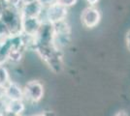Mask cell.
<instances>
[{
    "label": "cell",
    "mask_w": 130,
    "mask_h": 116,
    "mask_svg": "<svg viewBox=\"0 0 130 116\" xmlns=\"http://www.w3.org/2000/svg\"><path fill=\"white\" fill-rule=\"evenodd\" d=\"M60 4H62L63 6L67 7V8H70L72 6L76 5L78 0H58Z\"/></svg>",
    "instance_id": "obj_15"
},
{
    "label": "cell",
    "mask_w": 130,
    "mask_h": 116,
    "mask_svg": "<svg viewBox=\"0 0 130 116\" xmlns=\"http://www.w3.org/2000/svg\"><path fill=\"white\" fill-rule=\"evenodd\" d=\"M43 23L41 17H22V33L27 35H36Z\"/></svg>",
    "instance_id": "obj_7"
},
{
    "label": "cell",
    "mask_w": 130,
    "mask_h": 116,
    "mask_svg": "<svg viewBox=\"0 0 130 116\" xmlns=\"http://www.w3.org/2000/svg\"><path fill=\"white\" fill-rule=\"evenodd\" d=\"M6 1H7V0H6Z\"/></svg>",
    "instance_id": "obj_27"
},
{
    "label": "cell",
    "mask_w": 130,
    "mask_h": 116,
    "mask_svg": "<svg viewBox=\"0 0 130 116\" xmlns=\"http://www.w3.org/2000/svg\"><path fill=\"white\" fill-rule=\"evenodd\" d=\"M23 101L24 100H8L6 110L16 115H22L25 109V105Z\"/></svg>",
    "instance_id": "obj_10"
},
{
    "label": "cell",
    "mask_w": 130,
    "mask_h": 116,
    "mask_svg": "<svg viewBox=\"0 0 130 116\" xmlns=\"http://www.w3.org/2000/svg\"><path fill=\"white\" fill-rule=\"evenodd\" d=\"M44 7L39 1L31 2L23 4L21 8L22 17H41L42 14L44 13Z\"/></svg>",
    "instance_id": "obj_8"
},
{
    "label": "cell",
    "mask_w": 130,
    "mask_h": 116,
    "mask_svg": "<svg viewBox=\"0 0 130 116\" xmlns=\"http://www.w3.org/2000/svg\"><path fill=\"white\" fill-rule=\"evenodd\" d=\"M9 28L12 36L21 35L22 33V15L21 9L8 6L0 17Z\"/></svg>",
    "instance_id": "obj_2"
},
{
    "label": "cell",
    "mask_w": 130,
    "mask_h": 116,
    "mask_svg": "<svg viewBox=\"0 0 130 116\" xmlns=\"http://www.w3.org/2000/svg\"><path fill=\"white\" fill-rule=\"evenodd\" d=\"M67 16H68V8L60 4L59 2H56L54 4L45 7L43 20H47L54 24L65 20Z\"/></svg>",
    "instance_id": "obj_3"
},
{
    "label": "cell",
    "mask_w": 130,
    "mask_h": 116,
    "mask_svg": "<svg viewBox=\"0 0 130 116\" xmlns=\"http://www.w3.org/2000/svg\"><path fill=\"white\" fill-rule=\"evenodd\" d=\"M25 50L23 49H19V48H12L8 55H7V61L10 63L17 64L19 62H21L23 57V53Z\"/></svg>",
    "instance_id": "obj_11"
},
{
    "label": "cell",
    "mask_w": 130,
    "mask_h": 116,
    "mask_svg": "<svg viewBox=\"0 0 130 116\" xmlns=\"http://www.w3.org/2000/svg\"><path fill=\"white\" fill-rule=\"evenodd\" d=\"M6 98V86L0 85V100Z\"/></svg>",
    "instance_id": "obj_18"
},
{
    "label": "cell",
    "mask_w": 130,
    "mask_h": 116,
    "mask_svg": "<svg viewBox=\"0 0 130 116\" xmlns=\"http://www.w3.org/2000/svg\"><path fill=\"white\" fill-rule=\"evenodd\" d=\"M1 43H2V42H1V41H0V45H1Z\"/></svg>",
    "instance_id": "obj_24"
},
{
    "label": "cell",
    "mask_w": 130,
    "mask_h": 116,
    "mask_svg": "<svg viewBox=\"0 0 130 116\" xmlns=\"http://www.w3.org/2000/svg\"><path fill=\"white\" fill-rule=\"evenodd\" d=\"M101 20V13L95 6H88L85 8L81 14L82 24L86 28L92 29L96 27Z\"/></svg>",
    "instance_id": "obj_6"
},
{
    "label": "cell",
    "mask_w": 130,
    "mask_h": 116,
    "mask_svg": "<svg viewBox=\"0 0 130 116\" xmlns=\"http://www.w3.org/2000/svg\"><path fill=\"white\" fill-rule=\"evenodd\" d=\"M86 1L89 6H95L100 0H86Z\"/></svg>",
    "instance_id": "obj_21"
},
{
    "label": "cell",
    "mask_w": 130,
    "mask_h": 116,
    "mask_svg": "<svg viewBox=\"0 0 130 116\" xmlns=\"http://www.w3.org/2000/svg\"><path fill=\"white\" fill-rule=\"evenodd\" d=\"M38 1L44 7H47V6H50L52 5V4H54V3L58 2V0H38Z\"/></svg>",
    "instance_id": "obj_17"
},
{
    "label": "cell",
    "mask_w": 130,
    "mask_h": 116,
    "mask_svg": "<svg viewBox=\"0 0 130 116\" xmlns=\"http://www.w3.org/2000/svg\"><path fill=\"white\" fill-rule=\"evenodd\" d=\"M22 4H27V3H31V2H35V1H38V0H22Z\"/></svg>",
    "instance_id": "obj_23"
},
{
    "label": "cell",
    "mask_w": 130,
    "mask_h": 116,
    "mask_svg": "<svg viewBox=\"0 0 130 116\" xmlns=\"http://www.w3.org/2000/svg\"><path fill=\"white\" fill-rule=\"evenodd\" d=\"M12 35L9 28L7 27V25L4 23V21L2 19H0V41L3 42L4 40L8 39Z\"/></svg>",
    "instance_id": "obj_13"
},
{
    "label": "cell",
    "mask_w": 130,
    "mask_h": 116,
    "mask_svg": "<svg viewBox=\"0 0 130 116\" xmlns=\"http://www.w3.org/2000/svg\"><path fill=\"white\" fill-rule=\"evenodd\" d=\"M8 7V3L6 0H0V17L2 16V14L4 13L6 8Z\"/></svg>",
    "instance_id": "obj_16"
},
{
    "label": "cell",
    "mask_w": 130,
    "mask_h": 116,
    "mask_svg": "<svg viewBox=\"0 0 130 116\" xmlns=\"http://www.w3.org/2000/svg\"><path fill=\"white\" fill-rule=\"evenodd\" d=\"M36 52L53 73L60 74L63 71L64 62L62 50L57 48L55 44L38 47L36 49Z\"/></svg>",
    "instance_id": "obj_1"
},
{
    "label": "cell",
    "mask_w": 130,
    "mask_h": 116,
    "mask_svg": "<svg viewBox=\"0 0 130 116\" xmlns=\"http://www.w3.org/2000/svg\"><path fill=\"white\" fill-rule=\"evenodd\" d=\"M33 116H55L53 111H45L43 113H39V114H35Z\"/></svg>",
    "instance_id": "obj_19"
},
{
    "label": "cell",
    "mask_w": 130,
    "mask_h": 116,
    "mask_svg": "<svg viewBox=\"0 0 130 116\" xmlns=\"http://www.w3.org/2000/svg\"><path fill=\"white\" fill-rule=\"evenodd\" d=\"M24 99L30 103H39L43 99L45 89L44 85L39 80H31L26 83L23 88Z\"/></svg>",
    "instance_id": "obj_5"
},
{
    "label": "cell",
    "mask_w": 130,
    "mask_h": 116,
    "mask_svg": "<svg viewBox=\"0 0 130 116\" xmlns=\"http://www.w3.org/2000/svg\"><path fill=\"white\" fill-rule=\"evenodd\" d=\"M10 81V75L7 68L4 66V64H0V85L6 86Z\"/></svg>",
    "instance_id": "obj_12"
},
{
    "label": "cell",
    "mask_w": 130,
    "mask_h": 116,
    "mask_svg": "<svg viewBox=\"0 0 130 116\" xmlns=\"http://www.w3.org/2000/svg\"><path fill=\"white\" fill-rule=\"evenodd\" d=\"M54 37H55V31H54V24L47 20H43V23L39 29L38 33L36 34L37 48L43 47V45L54 44Z\"/></svg>",
    "instance_id": "obj_4"
},
{
    "label": "cell",
    "mask_w": 130,
    "mask_h": 116,
    "mask_svg": "<svg viewBox=\"0 0 130 116\" xmlns=\"http://www.w3.org/2000/svg\"><path fill=\"white\" fill-rule=\"evenodd\" d=\"M7 3H8V6L18 8V9H21L22 6L23 5L22 0H7Z\"/></svg>",
    "instance_id": "obj_14"
},
{
    "label": "cell",
    "mask_w": 130,
    "mask_h": 116,
    "mask_svg": "<svg viewBox=\"0 0 130 116\" xmlns=\"http://www.w3.org/2000/svg\"><path fill=\"white\" fill-rule=\"evenodd\" d=\"M0 64H1V63H0Z\"/></svg>",
    "instance_id": "obj_26"
},
{
    "label": "cell",
    "mask_w": 130,
    "mask_h": 116,
    "mask_svg": "<svg viewBox=\"0 0 130 116\" xmlns=\"http://www.w3.org/2000/svg\"><path fill=\"white\" fill-rule=\"evenodd\" d=\"M6 98L8 100H24V91L17 82L10 81L6 85Z\"/></svg>",
    "instance_id": "obj_9"
},
{
    "label": "cell",
    "mask_w": 130,
    "mask_h": 116,
    "mask_svg": "<svg viewBox=\"0 0 130 116\" xmlns=\"http://www.w3.org/2000/svg\"><path fill=\"white\" fill-rule=\"evenodd\" d=\"M125 41H126V47L128 50L130 51V30L126 33V38H125Z\"/></svg>",
    "instance_id": "obj_20"
},
{
    "label": "cell",
    "mask_w": 130,
    "mask_h": 116,
    "mask_svg": "<svg viewBox=\"0 0 130 116\" xmlns=\"http://www.w3.org/2000/svg\"><path fill=\"white\" fill-rule=\"evenodd\" d=\"M115 116H128V114L126 113V111L119 110V111H118L116 114H115Z\"/></svg>",
    "instance_id": "obj_22"
},
{
    "label": "cell",
    "mask_w": 130,
    "mask_h": 116,
    "mask_svg": "<svg viewBox=\"0 0 130 116\" xmlns=\"http://www.w3.org/2000/svg\"><path fill=\"white\" fill-rule=\"evenodd\" d=\"M18 116H22V115H18Z\"/></svg>",
    "instance_id": "obj_25"
}]
</instances>
